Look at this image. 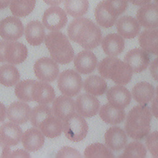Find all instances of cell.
<instances>
[{
	"label": "cell",
	"mask_w": 158,
	"mask_h": 158,
	"mask_svg": "<svg viewBox=\"0 0 158 158\" xmlns=\"http://www.w3.org/2000/svg\"><path fill=\"white\" fill-rule=\"evenodd\" d=\"M83 87L86 93L93 96H101L107 90V84L101 77L90 75L85 79Z\"/></svg>",
	"instance_id": "obj_29"
},
{
	"label": "cell",
	"mask_w": 158,
	"mask_h": 158,
	"mask_svg": "<svg viewBox=\"0 0 158 158\" xmlns=\"http://www.w3.org/2000/svg\"><path fill=\"white\" fill-rule=\"evenodd\" d=\"M11 152L9 146L0 139V157H10Z\"/></svg>",
	"instance_id": "obj_42"
},
{
	"label": "cell",
	"mask_w": 158,
	"mask_h": 158,
	"mask_svg": "<svg viewBox=\"0 0 158 158\" xmlns=\"http://www.w3.org/2000/svg\"><path fill=\"white\" fill-rule=\"evenodd\" d=\"M33 69L37 78L45 82L54 81L59 72L57 62L52 59L46 57L38 59L34 64Z\"/></svg>",
	"instance_id": "obj_7"
},
{
	"label": "cell",
	"mask_w": 158,
	"mask_h": 158,
	"mask_svg": "<svg viewBox=\"0 0 158 158\" xmlns=\"http://www.w3.org/2000/svg\"><path fill=\"white\" fill-rule=\"evenodd\" d=\"M154 86L146 81L136 84L132 89L133 98L141 104H146L151 101L154 98Z\"/></svg>",
	"instance_id": "obj_28"
},
{
	"label": "cell",
	"mask_w": 158,
	"mask_h": 158,
	"mask_svg": "<svg viewBox=\"0 0 158 158\" xmlns=\"http://www.w3.org/2000/svg\"><path fill=\"white\" fill-rule=\"evenodd\" d=\"M99 114L104 122L111 125L120 123L125 117V112L123 109L116 108L109 103L103 105L101 107Z\"/></svg>",
	"instance_id": "obj_27"
},
{
	"label": "cell",
	"mask_w": 158,
	"mask_h": 158,
	"mask_svg": "<svg viewBox=\"0 0 158 158\" xmlns=\"http://www.w3.org/2000/svg\"><path fill=\"white\" fill-rule=\"evenodd\" d=\"M7 40H0V62H6L4 58V49L7 43Z\"/></svg>",
	"instance_id": "obj_45"
},
{
	"label": "cell",
	"mask_w": 158,
	"mask_h": 158,
	"mask_svg": "<svg viewBox=\"0 0 158 158\" xmlns=\"http://www.w3.org/2000/svg\"><path fill=\"white\" fill-rule=\"evenodd\" d=\"M20 80V73L17 69L11 64L0 66V83L10 87L15 85Z\"/></svg>",
	"instance_id": "obj_30"
},
{
	"label": "cell",
	"mask_w": 158,
	"mask_h": 158,
	"mask_svg": "<svg viewBox=\"0 0 158 158\" xmlns=\"http://www.w3.org/2000/svg\"><path fill=\"white\" fill-rule=\"evenodd\" d=\"M22 143L26 150L30 152L36 151L43 146L44 135L37 128H30L22 135Z\"/></svg>",
	"instance_id": "obj_22"
},
{
	"label": "cell",
	"mask_w": 158,
	"mask_h": 158,
	"mask_svg": "<svg viewBox=\"0 0 158 158\" xmlns=\"http://www.w3.org/2000/svg\"><path fill=\"white\" fill-rule=\"evenodd\" d=\"M146 149L140 142L133 141L130 143L125 148L121 157H145Z\"/></svg>",
	"instance_id": "obj_37"
},
{
	"label": "cell",
	"mask_w": 158,
	"mask_h": 158,
	"mask_svg": "<svg viewBox=\"0 0 158 158\" xmlns=\"http://www.w3.org/2000/svg\"><path fill=\"white\" fill-rule=\"evenodd\" d=\"M12 0H0V10L6 9L10 5Z\"/></svg>",
	"instance_id": "obj_49"
},
{
	"label": "cell",
	"mask_w": 158,
	"mask_h": 158,
	"mask_svg": "<svg viewBox=\"0 0 158 158\" xmlns=\"http://www.w3.org/2000/svg\"><path fill=\"white\" fill-rule=\"evenodd\" d=\"M107 99L112 106L116 108L124 109L131 99L130 91L122 85H115L110 88L107 91Z\"/></svg>",
	"instance_id": "obj_14"
},
{
	"label": "cell",
	"mask_w": 158,
	"mask_h": 158,
	"mask_svg": "<svg viewBox=\"0 0 158 158\" xmlns=\"http://www.w3.org/2000/svg\"><path fill=\"white\" fill-rule=\"evenodd\" d=\"M57 86L62 94L74 97L80 92L82 88V78L75 70L67 69L59 74Z\"/></svg>",
	"instance_id": "obj_6"
},
{
	"label": "cell",
	"mask_w": 158,
	"mask_h": 158,
	"mask_svg": "<svg viewBox=\"0 0 158 158\" xmlns=\"http://www.w3.org/2000/svg\"><path fill=\"white\" fill-rule=\"evenodd\" d=\"M140 25L146 28L158 27V4L148 3L141 6L136 12Z\"/></svg>",
	"instance_id": "obj_13"
},
{
	"label": "cell",
	"mask_w": 158,
	"mask_h": 158,
	"mask_svg": "<svg viewBox=\"0 0 158 158\" xmlns=\"http://www.w3.org/2000/svg\"><path fill=\"white\" fill-rule=\"evenodd\" d=\"M69 38L86 49L98 47L102 40V33L99 27L91 20L85 17L73 19L69 25Z\"/></svg>",
	"instance_id": "obj_1"
},
{
	"label": "cell",
	"mask_w": 158,
	"mask_h": 158,
	"mask_svg": "<svg viewBox=\"0 0 158 158\" xmlns=\"http://www.w3.org/2000/svg\"><path fill=\"white\" fill-rule=\"evenodd\" d=\"M131 4L138 6H142L149 3L151 0H128Z\"/></svg>",
	"instance_id": "obj_47"
},
{
	"label": "cell",
	"mask_w": 158,
	"mask_h": 158,
	"mask_svg": "<svg viewBox=\"0 0 158 158\" xmlns=\"http://www.w3.org/2000/svg\"><path fill=\"white\" fill-rule=\"evenodd\" d=\"M22 133L20 127L12 122H6L0 127V139L9 146L19 144Z\"/></svg>",
	"instance_id": "obj_21"
},
{
	"label": "cell",
	"mask_w": 158,
	"mask_h": 158,
	"mask_svg": "<svg viewBox=\"0 0 158 158\" xmlns=\"http://www.w3.org/2000/svg\"><path fill=\"white\" fill-rule=\"evenodd\" d=\"M101 45L106 54L114 57L119 55L123 51L125 41L119 34L110 33L102 40Z\"/></svg>",
	"instance_id": "obj_23"
},
{
	"label": "cell",
	"mask_w": 158,
	"mask_h": 158,
	"mask_svg": "<svg viewBox=\"0 0 158 158\" xmlns=\"http://www.w3.org/2000/svg\"><path fill=\"white\" fill-rule=\"evenodd\" d=\"M47 5L51 6H57L60 5L64 0H43Z\"/></svg>",
	"instance_id": "obj_48"
},
{
	"label": "cell",
	"mask_w": 158,
	"mask_h": 158,
	"mask_svg": "<svg viewBox=\"0 0 158 158\" xmlns=\"http://www.w3.org/2000/svg\"><path fill=\"white\" fill-rule=\"evenodd\" d=\"M152 113L149 107L141 104L133 107L127 117L125 129L133 139H141L148 135L151 130Z\"/></svg>",
	"instance_id": "obj_2"
},
{
	"label": "cell",
	"mask_w": 158,
	"mask_h": 158,
	"mask_svg": "<svg viewBox=\"0 0 158 158\" xmlns=\"http://www.w3.org/2000/svg\"><path fill=\"white\" fill-rule=\"evenodd\" d=\"M56 94L52 86L45 81H35L31 89L33 101L40 104H48L55 99Z\"/></svg>",
	"instance_id": "obj_18"
},
{
	"label": "cell",
	"mask_w": 158,
	"mask_h": 158,
	"mask_svg": "<svg viewBox=\"0 0 158 158\" xmlns=\"http://www.w3.org/2000/svg\"><path fill=\"white\" fill-rule=\"evenodd\" d=\"M31 107L23 102L15 101L10 104L7 110V118L18 125L24 124L30 118Z\"/></svg>",
	"instance_id": "obj_15"
},
{
	"label": "cell",
	"mask_w": 158,
	"mask_h": 158,
	"mask_svg": "<svg viewBox=\"0 0 158 158\" xmlns=\"http://www.w3.org/2000/svg\"><path fill=\"white\" fill-rule=\"evenodd\" d=\"M154 2H156V4H158V0H154Z\"/></svg>",
	"instance_id": "obj_50"
},
{
	"label": "cell",
	"mask_w": 158,
	"mask_h": 158,
	"mask_svg": "<svg viewBox=\"0 0 158 158\" xmlns=\"http://www.w3.org/2000/svg\"><path fill=\"white\" fill-rule=\"evenodd\" d=\"M104 138L106 146L114 151L122 149L127 142V137L125 131L118 127H110L106 131Z\"/></svg>",
	"instance_id": "obj_19"
},
{
	"label": "cell",
	"mask_w": 158,
	"mask_h": 158,
	"mask_svg": "<svg viewBox=\"0 0 158 158\" xmlns=\"http://www.w3.org/2000/svg\"><path fill=\"white\" fill-rule=\"evenodd\" d=\"M30 157V156L25 151L22 150V149H18V150L14 151L11 152L10 157Z\"/></svg>",
	"instance_id": "obj_44"
},
{
	"label": "cell",
	"mask_w": 158,
	"mask_h": 158,
	"mask_svg": "<svg viewBox=\"0 0 158 158\" xmlns=\"http://www.w3.org/2000/svg\"><path fill=\"white\" fill-rule=\"evenodd\" d=\"M24 27L16 16H8L0 21V36L7 41H16L23 35Z\"/></svg>",
	"instance_id": "obj_9"
},
{
	"label": "cell",
	"mask_w": 158,
	"mask_h": 158,
	"mask_svg": "<svg viewBox=\"0 0 158 158\" xmlns=\"http://www.w3.org/2000/svg\"><path fill=\"white\" fill-rule=\"evenodd\" d=\"M124 62L132 69L133 72L139 73L148 67L150 58L148 52L144 49L134 48L126 53Z\"/></svg>",
	"instance_id": "obj_12"
},
{
	"label": "cell",
	"mask_w": 158,
	"mask_h": 158,
	"mask_svg": "<svg viewBox=\"0 0 158 158\" xmlns=\"http://www.w3.org/2000/svg\"><path fill=\"white\" fill-rule=\"evenodd\" d=\"M150 72L152 78L158 81V57L155 58L150 65Z\"/></svg>",
	"instance_id": "obj_41"
},
{
	"label": "cell",
	"mask_w": 158,
	"mask_h": 158,
	"mask_svg": "<svg viewBox=\"0 0 158 158\" xmlns=\"http://www.w3.org/2000/svg\"><path fill=\"white\" fill-rule=\"evenodd\" d=\"M85 157H114L110 149L104 144L96 143L88 146L84 151Z\"/></svg>",
	"instance_id": "obj_34"
},
{
	"label": "cell",
	"mask_w": 158,
	"mask_h": 158,
	"mask_svg": "<svg viewBox=\"0 0 158 158\" xmlns=\"http://www.w3.org/2000/svg\"><path fill=\"white\" fill-rule=\"evenodd\" d=\"M98 69L103 78L123 85L130 81L133 73L132 69L126 62L111 56L105 57L100 61Z\"/></svg>",
	"instance_id": "obj_3"
},
{
	"label": "cell",
	"mask_w": 158,
	"mask_h": 158,
	"mask_svg": "<svg viewBox=\"0 0 158 158\" xmlns=\"http://www.w3.org/2000/svg\"><path fill=\"white\" fill-rule=\"evenodd\" d=\"M52 109L54 115L63 121L75 113V102L71 97L60 96L54 99Z\"/></svg>",
	"instance_id": "obj_20"
},
{
	"label": "cell",
	"mask_w": 158,
	"mask_h": 158,
	"mask_svg": "<svg viewBox=\"0 0 158 158\" xmlns=\"http://www.w3.org/2000/svg\"><path fill=\"white\" fill-rule=\"evenodd\" d=\"M52 114V109L48 106H46V104L38 105L35 107L31 112V123L34 127L38 128L42 120Z\"/></svg>",
	"instance_id": "obj_36"
},
{
	"label": "cell",
	"mask_w": 158,
	"mask_h": 158,
	"mask_svg": "<svg viewBox=\"0 0 158 158\" xmlns=\"http://www.w3.org/2000/svg\"><path fill=\"white\" fill-rule=\"evenodd\" d=\"M116 28L118 34L124 38L131 39L136 37L141 29L140 24L135 17L125 15L115 22Z\"/></svg>",
	"instance_id": "obj_17"
},
{
	"label": "cell",
	"mask_w": 158,
	"mask_h": 158,
	"mask_svg": "<svg viewBox=\"0 0 158 158\" xmlns=\"http://www.w3.org/2000/svg\"><path fill=\"white\" fill-rule=\"evenodd\" d=\"M156 93H158V86L156 88Z\"/></svg>",
	"instance_id": "obj_51"
},
{
	"label": "cell",
	"mask_w": 158,
	"mask_h": 158,
	"mask_svg": "<svg viewBox=\"0 0 158 158\" xmlns=\"http://www.w3.org/2000/svg\"><path fill=\"white\" fill-rule=\"evenodd\" d=\"M35 80L27 79L18 83L15 88V94L18 99L24 102L33 101L31 89Z\"/></svg>",
	"instance_id": "obj_35"
},
{
	"label": "cell",
	"mask_w": 158,
	"mask_h": 158,
	"mask_svg": "<svg viewBox=\"0 0 158 158\" xmlns=\"http://www.w3.org/2000/svg\"><path fill=\"white\" fill-rule=\"evenodd\" d=\"M28 56L26 46L20 42L7 41L4 49V58L6 62L17 65L23 62Z\"/></svg>",
	"instance_id": "obj_11"
},
{
	"label": "cell",
	"mask_w": 158,
	"mask_h": 158,
	"mask_svg": "<svg viewBox=\"0 0 158 158\" xmlns=\"http://www.w3.org/2000/svg\"><path fill=\"white\" fill-rule=\"evenodd\" d=\"M67 15L64 10L58 6H51L44 12L42 22L49 30L56 31L63 28L67 23Z\"/></svg>",
	"instance_id": "obj_8"
},
{
	"label": "cell",
	"mask_w": 158,
	"mask_h": 158,
	"mask_svg": "<svg viewBox=\"0 0 158 158\" xmlns=\"http://www.w3.org/2000/svg\"><path fill=\"white\" fill-rule=\"evenodd\" d=\"M146 145L154 157H158V131L150 133L146 139Z\"/></svg>",
	"instance_id": "obj_39"
},
{
	"label": "cell",
	"mask_w": 158,
	"mask_h": 158,
	"mask_svg": "<svg viewBox=\"0 0 158 158\" xmlns=\"http://www.w3.org/2000/svg\"><path fill=\"white\" fill-rule=\"evenodd\" d=\"M139 44L148 53L158 56V28H147L139 35Z\"/></svg>",
	"instance_id": "obj_24"
},
{
	"label": "cell",
	"mask_w": 158,
	"mask_h": 158,
	"mask_svg": "<svg viewBox=\"0 0 158 158\" xmlns=\"http://www.w3.org/2000/svg\"><path fill=\"white\" fill-rule=\"evenodd\" d=\"M64 8L67 14L74 18L81 17L88 12V0H65Z\"/></svg>",
	"instance_id": "obj_33"
},
{
	"label": "cell",
	"mask_w": 158,
	"mask_h": 158,
	"mask_svg": "<svg viewBox=\"0 0 158 158\" xmlns=\"http://www.w3.org/2000/svg\"><path fill=\"white\" fill-rule=\"evenodd\" d=\"M99 100L91 94L83 93L75 101V108L78 114L83 117H91L96 115L99 109Z\"/></svg>",
	"instance_id": "obj_10"
},
{
	"label": "cell",
	"mask_w": 158,
	"mask_h": 158,
	"mask_svg": "<svg viewBox=\"0 0 158 158\" xmlns=\"http://www.w3.org/2000/svg\"><path fill=\"white\" fill-rule=\"evenodd\" d=\"M151 110L153 115L158 118V93H156V96L152 101Z\"/></svg>",
	"instance_id": "obj_43"
},
{
	"label": "cell",
	"mask_w": 158,
	"mask_h": 158,
	"mask_svg": "<svg viewBox=\"0 0 158 158\" xmlns=\"http://www.w3.org/2000/svg\"><path fill=\"white\" fill-rule=\"evenodd\" d=\"M36 0H12L9 5L12 15L17 17L28 15L33 10Z\"/></svg>",
	"instance_id": "obj_31"
},
{
	"label": "cell",
	"mask_w": 158,
	"mask_h": 158,
	"mask_svg": "<svg viewBox=\"0 0 158 158\" xmlns=\"http://www.w3.org/2000/svg\"><path fill=\"white\" fill-rule=\"evenodd\" d=\"M44 25L38 20H31L25 27V35L27 41L32 46H39L45 38Z\"/></svg>",
	"instance_id": "obj_25"
},
{
	"label": "cell",
	"mask_w": 158,
	"mask_h": 158,
	"mask_svg": "<svg viewBox=\"0 0 158 158\" xmlns=\"http://www.w3.org/2000/svg\"><path fill=\"white\" fill-rule=\"evenodd\" d=\"M44 40L51 57L57 63L65 65L73 60L74 51L65 35L58 31H51Z\"/></svg>",
	"instance_id": "obj_4"
},
{
	"label": "cell",
	"mask_w": 158,
	"mask_h": 158,
	"mask_svg": "<svg viewBox=\"0 0 158 158\" xmlns=\"http://www.w3.org/2000/svg\"><path fill=\"white\" fill-rule=\"evenodd\" d=\"M63 131L69 140L79 142L86 136L88 125L81 115L73 113L63 120Z\"/></svg>",
	"instance_id": "obj_5"
},
{
	"label": "cell",
	"mask_w": 158,
	"mask_h": 158,
	"mask_svg": "<svg viewBox=\"0 0 158 158\" xmlns=\"http://www.w3.org/2000/svg\"><path fill=\"white\" fill-rule=\"evenodd\" d=\"M7 111L4 104L0 102V123L2 122L6 117Z\"/></svg>",
	"instance_id": "obj_46"
},
{
	"label": "cell",
	"mask_w": 158,
	"mask_h": 158,
	"mask_svg": "<svg viewBox=\"0 0 158 158\" xmlns=\"http://www.w3.org/2000/svg\"><path fill=\"white\" fill-rule=\"evenodd\" d=\"M107 10L114 16L118 17L127 8L128 0H104Z\"/></svg>",
	"instance_id": "obj_38"
},
{
	"label": "cell",
	"mask_w": 158,
	"mask_h": 158,
	"mask_svg": "<svg viewBox=\"0 0 158 158\" xmlns=\"http://www.w3.org/2000/svg\"><path fill=\"white\" fill-rule=\"evenodd\" d=\"M74 65L78 72L81 74H89L96 67L98 60L95 54L89 50H83L75 57Z\"/></svg>",
	"instance_id": "obj_16"
},
{
	"label": "cell",
	"mask_w": 158,
	"mask_h": 158,
	"mask_svg": "<svg viewBox=\"0 0 158 158\" xmlns=\"http://www.w3.org/2000/svg\"><path fill=\"white\" fill-rule=\"evenodd\" d=\"M57 157H81L80 152L75 149L65 146L61 148L56 154Z\"/></svg>",
	"instance_id": "obj_40"
},
{
	"label": "cell",
	"mask_w": 158,
	"mask_h": 158,
	"mask_svg": "<svg viewBox=\"0 0 158 158\" xmlns=\"http://www.w3.org/2000/svg\"><path fill=\"white\" fill-rule=\"evenodd\" d=\"M38 128H40L45 136L54 138L61 135L63 130V123L60 118L52 114L43 119Z\"/></svg>",
	"instance_id": "obj_26"
},
{
	"label": "cell",
	"mask_w": 158,
	"mask_h": 158,
	"mask_svg": "<svg viewBox=\"0 0 158 158\" xmlns=\"http://www.w3.org/2000/svg\"><path fill=\"white\" fill-rule=\"evenodd\" d=\"M94 15L97 23L104 28L112 27L117 20V17L112 15L106 8L104 1H101L96 6Z\"/></svg>",
	"instance_id": "obj_32"
}]
</instances>
